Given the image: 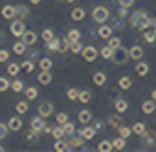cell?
<instances>
[{
    "mask_svg": "<svg viewBox=\"0 0 156 152\" xmlns=\"http://www.w3.org/2000/svg\"><path fill=\"white\" fill-rule=\"evenodd\" d=\"M151 26V17L145 9H138L130 15V28L134 29H147Z\"/></svg>",
    "mask_w": 156,
    "mask_h": 152,
    "instance_id": "cell-1",
    "label": "cell"
},
{
    "mask_svg": "<svg viewBox=\"0 0 156 152\" xmlns=\"http://www.w3.org/2000/svg\"><path fill=\"white\" fill-rule=\"evenodd\" d=\"M92 17H94V20H96V22H99V24H105V22L108 20L110 13H108V9H107V8H103V6H98V8H94V11H92Z\"/></svg>",
    "mask_w": 156,
    "mask_h": 152,
    "instance_id": "cell-2",
    "label": "cell"
},
{
    "mask_svg": "<svg viewBox=\"0 0 156 152\" xmlns=\"http://www.w3.org/2000/svg\"><path fill=\"white\" fill-rule=\"evenodd\" d=\"M129 57H130V55H129V50H125L123 46H118V48H114V55H112V60H114L116 64H125Z\"/></svg>",
    "mask_w": 156,
    "mask_h": 152,
    "instance_id": "cell-3",
    "label": "cell"
},
{
    "mask_svg": "<svg viewBox=\"0 0 156 152\" xmlns=\"http://www.w3.org/2000/svg\"><path fill=\"white\" fill-rule=\"evenodd\" d=\"M9 31H11V35H13V37H22V35H24V31H26V26H24L22 19H20V20H15V22H11V26H9Z\"/></svg>",
    "mask_w": 156,
    "mask_h": 152,
    "instance_id": "cell-4",
    "label": "cell"
},
{
    "mask_svg": "<svg viewBox=\"0 0 156 152\" xmlns=\"http://www.w3.org/2000/svg\"><path fill=\"white\" fill-rule=\"evenodd\" d=\"M83 59H85L87 62H94V60L98 59V50H96L94 46H85V48H83Z\"/></svg>",
    "mask_w": 156,
    "mask_h": 152,
    "instance_id": "cell-5",
    "label": "cell"
},
{
    "mask_svg": "<svg viewBox=\"0 0 156 152\" xmlns=\"http://www.w3.org/2000/svg\"><path fill=\"white\" fill-rule=\"evenodd\" d=\"M44 128H46V123H44L42 116L33 117V119H31V130H35V132H42Z\"/></svg>",
    "mask_w": 156,
    "mask_h": 152,
    "instance_id": "cell-6",
    "label": "cell"
},
{
    "mask_svg": "<svg viewBox=\"0 0 156 152\" xmlns=\"http://www.w3.org/2000/svg\"><path fill=\"white\" fill-rule=\"evenodd\" d=\"M51 112H53V105H51V103H42V105H39V116L48 117V116H51Z\"/></svg>",
    "mask_w": 156,
    "mask_h": 152,
    "instance_id": "cell-7",
    "label": "cell"
},
{
    "mask_svg": "<svg viewBox=\"0 0 156 152\" xmlns=\"http://www.w3.org/2000/svg\"><path fill=\"white\" fill-rule=\"evenodd\" d=\"M129 55H130V59L132 60H140L141 57H143V50H141V46H132L130 50H129Z\"/></svg>",
    "mask_w": 156,
    "mask_h": 152,
    "instance_id": "cell-8",
    "label": "cell"
},
{
    "mask_svg": "<svg viewBox=\"0 0 156 152\" xmlns=\"http://www.w3.org/2000/svg\"><path fill=\"white\" fill-rule=\"evenodd\" d=\"M22 40L28 44V46H33L35 42H37V35H35V31H24V35H22Z\"/></svg>",
    "mask_w": 156,
    "mask_h": 152,
    "instance_id": "cell-9",
    "label": "cell"
},
{
    "mask_svg": "<svg viewBox=\"0 0 156 152\" xmlns=\"http://www.w3.org/2000/svg\"><path fill=\"white\" fill-rule=\"evenodd\" d=\"M92 81H94L96 86H103V85L107 83V75H105L103 71H96V73H94V77H92Z\"/></svg>",
    "mask_w": 156,
    "mask_h": 152,
    "instance_id": "cell-10",
    "label": "cell"
},
{
    "mask_svg": "<svg viewBox=\"0 0 156 152\" xmlns=\"http://www.w3.org/2000/svg\"><path fill=\"white\" fill-rule=\"evenodd\" d=\"M2 17L4 19H13V17H17V9H15V6H4L2 8Z\"/></svg>",
    "mask_w": 156,
    "mask_h": 152,
    "instance_id": "cell-11",
    "label": "cell"
},
{
    "mask_svg": "<svg viewBox=\"0 0 156 152\" xmlns=\"http://www.w3.org/2000/svg\"><path fill=\"white\" fill-rule=\"evenodd\" d=\"M136 73L140 75V77H145V75L149 73V64L143 62V60H140V62L136 64Z\"/></svg>",
    "mask_w": 156,
    "mask_h": 152,
    "instance_id": "cell-12",
    "label": "cell"
},
{
    "mask_svg": "<svg viewBox=\"0 0 156 152\" xmlns=\"http://www.w3.org/2000/svg\"><path fill=\"white\" fill-rule=\"evenodd\" d=\"M77 134H81V136L88 141V139H92V137L96 136V128H92V126H85V128H81Z\"/></svg>",
    "mask_w": 156,
    "mask_h": 152,
    "instance_id": "cell-13",
    "label": "cell"
},
{
    "mask_svg": "<svg viewBox=\"0 0 156 152\" xmlns=\"http://www.w3.org/2000/svg\"><path fill=\"white\" fill-rule=\"evenodd\" d=\"M141 110H143V114H152V112L156 110V101H154V99L145 101V103L141 105Z\"/></svg>",
    "mask_w": 156,
    "mask_h": 152,
    "instance_id": "cell-14",
    "label": "cell"
},
{
    "mask_svg": "<svg viewBox=\"0 0 156 152\" xmlns=\"http://www.w3.org/2000/svg\"><path fill=\"white\" fill-rule=\"evenodd\" d=\"M141 137H143V143H145V145H151V147L156 145V132H152V130H151V132H145Z\"/></svg>",
    "mask_w": 156,
    "mask_h": 152,
    "instance_id": "cell-15",
    "label": "cell"
},
{
    "mask_svg": "<svg viewBox=\"0 0 156 152\" xmlns=\"http://www.w3.org/2000/svg\"><path fill=\"white\" fill-rule=\"evenodd\" d=\"M98 37H101V39H110V37H112V28H110V26H101V28L98 29Z\"/></svg>",
    "mask_w": 156,
    "mask_h": 152,
    "instance_id": "cell-16",
    "label": "cell"
},
{
    "mask_svg": "<svg viewBox=\"0 0 156 152\" xmlns=\"http://www.w3.org/2000/svg\"><path fill=\"white\" fill-rule=\"evenodd\" d=\"M61 42H62V40H59V39L53 37L50 42H46V50H50V51H59V50H61Z\"/></svg>",
    "mask_w": 156,
    "mask_h": 152,
    "instance_id": "cell-17",
    "label": "cell"
},
{
    "mask_svg": "<svg viewBox=\"0 0 156 152\" xmlns=\"http://www.w3.org/2000/svg\"><path fill=\"white\" fill-rule=\"evenodd\" d=\"M39 83H41V85H50V83H51L50 70H42V71H41V75H39Z\"/></svg>",
    "mask_w": 156,
    "mask_h": 152,
    "instance_id": "cell-18",
    "label": "cell"
},
{
    "mask_svg": "<svg viewBox=\"0 0 156 152\" xmlns=\"http://www.w3.org/2000/svg\"><path fill=\"white\" fill-rule=\"evenodd\" d=\"M85 141H87V139H85L81 134H77V136H73L68 143H70V147H75V148H77V147H83V143H85Z\"/></svg>",
    "mask_w": 156,
    "mask_h": 152,
    "instance_id": "cell-19",
    "label": "cell"
},
{
    "mask_svg": "<svg viewBox=\"0 0 156 152\" xmlns=\"http://www.w3.org/2000/svg\"><path fill=\"white\" fill-rule=\"evenodd\" d=\"M8 126H9V130H20L22 128V119H19V117H11L9 119V123H8Z\"/></svg>",
    "mask_w": 156,
    "mask_h": 152,
    "instance_id": "cell-20",
    "label": "cell"
},
{
    "mask_svg": "<svg viewBox=\"0 0 156 152\" xmlns=\"http://www.w3.org/2000/svg\"><path fill=\"white\" fill-rule=\"evenodd\" d=\"M26 46H28V44H26L24 40H19V42L13 44V51H15L17 55H22V53H26Z\"/></svg>",
    "mask_w": 156,
    "mask_h": 152,
    "instance_id": "cell-21",
    "label": "cell"
},
{
    "mask_svg": "<svg viewBox=\"0 0 156 152\" xmlns=\"http://www.w3.org/2000/svg\"><path fill=\"white\" fill-rule=\"evenodd\" d=\"M112 55H114V48H112V46H108V44H107V46H103V48H101V57H103L105 60L112 59Z\"/></svg>",
    "mask_w": 156,
    "mask_h": 152,
    "instance_id": "cell-22",
    "label": "cell"
},
{
    "mask_svg": "<svg viewBox=\"0 0 156 152\" xmlns=\"http://www.w3.org/2000/svg\"><path fill=\"white\" fill-rule=\"evenodd\" d=\"M98 150L99 152H110V150H114V145H112V141H101L99 145H98Z\"/></svg>",
    "mask_w": 156,
    "mask_h": 152,
    "instance_id": "cell-23",
    "label": "cell"
},
{
    "mask_svg": "<svg viewBox=\"0 0 156 152\" xmlns=\"http://www.w3.org/2000/svg\"><path fill=\"white\" fill-rule=\"evenodd\" d=\"M143 39L147 40V42H154L156 40V31L154 29H151V28H147V29H143Z\"/></svg>",
    "mask_w": 156,
    "mask_h": 152,
    "instance_id": "cell-24",
    "label": "cell"
},
{
    "mask_svg": "<svg viewBox=\"0 0 156 152\" xmlns=\"http://www.w3.org/2000/svg\"><path fill=\"white\" fill-rule=\"evenodd\" d=\"M118 85H119V88H121V90H129V88L132 86V79L125 75V77H121V79L118 81Z\"/></svg>",
    "mask_w": 156,
    "mask_h": 152,
    "instance_id": "cell-25",
    "label": "cell"
},
{
    "mask_svg": "<svg viewBox=\"0 0 156 152\" xmlns=\"http://www.w3.org/2000/svg\"><path fill=\"white\" fill-rule=\"evenodd\" d=\"M90 99H92V92H90V90H81V92H79V101H81L83 105L90 103Z\"/></svg>",
    "mask_w": 156,
    "mask_h": 152,
    "instance_id": "cell-26",
    "label": "cell"
},
{
    "mask_svg": "<svg viewBox=\"0 0 156 152\" xmlns=\"http://www.w3.org/2000/svg\"><path fill=\"white\" fill-rule=\"evenodd\" d=\"M53 148H55L57 152H64V150H70V143H64L62 139H57L55 145H53Z\"/></svg>",
    "mask_w": 156,
    "mask_h": 152,
    "instance_id": "cell-27",
    "label": "cell"
},
{
    "mask_svg": "<svg viewBox=\"0 0 156 152\" xmlns=\"http://www.w3.org/2000/svg\"><path fill=\"white\" fill-rule=\"evenodd\" d=\"M72 19H73V20H83V19H85V9H83V8L72 9Z\"/></svg>",
    "mask_w": 156,
    "mask_h": 152,
    "instance_id": "cell-28",
    "label": "cell"
},
{
    "mask_svg": "<svg viewBox=\"0 0 156 152\" xmlns=\"http://www.w3.org/2000/svg\"><path fill=\"white\" fill-rule=\"evenodd\" d=\"M77 117H79V121H81L83 125H87L88 121H92V114H90L88 110H81V112H79V116H77Z\"/></svg>",
    "mask_w": 156,
    "mask_h": 152,
    "instance_id": "cell-29",
    "label": "cell"
},
{
    "mask_svg": "<svg viewBox=\"0 0 156 152\" xmlns=\"http://www.w3.org/2000/svg\"><path fill=\"white\" fill-rule=\"evenodd\" d=\"M68 39H70V42H77L81 39V33H79V29H68V35H66Z\"/></svg>",
    "mask_w": 156,
    "mask_h": 152,
    "instance_id": "cell-30",
    "label": "cell"
},
{
    "mask_svg": "<svg viewBox=\"0 0 156 152\" xmlns=\"http://www.w3.org/2000/svg\"><path fill=\"white\" fill-rule=\"evenodd\" d=\"M15 9H17V17H19V19H26V17L30 15V9H28L26 6H17Z\"/></svg>",
    "mask_w": 156,
    "mask_h": 152,
    "instance_id": "cell-31",
    "label": "cell"
},
{
    "mask_svg": "<svg viewBox=\"0 0 156 152\" xmlns=\"http://www.w3.org/2000/svg\"><path fill=\"white\" fill-rule=\"evenodd\" d=\"M24 92H26V99H28V101H33V99H35V97L39 95V92H37V88H33V86H30V88H26Z\"/></svg>",
    "mask_w": 156,
    "mask_h": 152,
    "instance_id": "cell-32",
    "label": "cell"
},
{
    "mask_svg": "<svg viewBox=\"0 0 156 152\" xmlns=\"http://www.w3.org/2000/svg\"><path fill=\"white\" fill-rule=\"evenodd\" d=\"M112 145H114V150H123L125 148V137H116L114 141H112Z\"/></svg>",
    "mask_w": 156,
    "mask_h": 152,
    "instance_id": "cell-33",
    "label": "cell"
},
{
    "mask_svg": "<svg viewBox=\"0 0 156 152\" xmlns=\"http://www.w3.org/2000/svg\"><path fill=\"white\" fill-rule=\"evenodd\" d=\"M114 106H116V112H119V114H121V112H125V110L129 108V105H127V101H123V99H118Z\"/></svg>",
    "mask_w": 156,
    "mask_h": 152,
    "instance_id": "cell-34",
    "label": "cell"
},
{
    "mask_svg": "<svg viewBox=\"0 0 156 152\" xmlns=\"http://www.w3.org/2000/svg\"><path fill=\"white\" fill-rule=\"evenodd\" d=\"M108 126H112V128H119V126H121V119H119L118 116H110V117H108Z\"/></svg>",
    "mask_w": 156,
    "mask_h": 152,
    "instance_id": "cell-35",
    "label": "cell"
},
{
    "mask_svg": "<svg viewBox=\"0 0 156 152\" xmlns=\"http://www.w3.org/2000/svg\"><path fill=\"white\" fill-rule=\"evenodd\" d=\"M132 132H134V134H138V136H143L147 130H145V125H143V123H134Z\"/></svg>",
    "mask_w": 156,
    "mask_h": 152,
    "instance_id": "cell-36",
    "label": "cell"
},
{
    "mask_svg": "<svg viewBox=\"0 0 156 152\" xmlns=\"http://www.w3.org/2000/svg\"><path fill=\"white\" fill-rule=\"evenodd\" d=\"M70 51L73 53V55H77V53H83V44L77 40V42H72V48H70Z\"/></svg>",
    "mask_w": 156,
    "mask_h": 152,
    "instance_id": "cell-37",
    "label": "cell"
},
{
    "mask_svg": "<svg viewBox=\"0 0 156 152\" xmlns=\"http://www.w3.org/2000/svg\"><path fill=\"white\" fill-rule=\"evenodd\" d=\"M11 88H13V92H22L24 90V83L20 79H15V81H11Z\"/></svg>",
    "mask_w": 156,
    "mask_h": 152,
    "instance_id": "cell-38",
    "label": "cell"
},
{
    "mask_svg": "<svg viewBox=\"0 0 156 152\" xmlns=\"http://www.w3.org/2000/svg\"><path fill=\"white\" fill-rule=\"evenodd\" d=\"M66 95H68L70 101H75V99H79V90H77V88H68Z\"/></svg>",
    "mask_w": 156,
    "mask_h": 152,
    "instance_id": "cell-39",
    "label": "cell"
},
{
    "mask_svg": "<svg viewBox=\"0 0 156 152\" xmlns=\"http://www.w3.org/2000/svg\"><path fill=\"white\" fill-rule=\"evenodd\" d=\"M70 48H72V42H70V39H68V37H64V39H62V42H61V50H59V51H61V53H64V51H68Z\"/></svg>",
    "mask_w": 156,
    "mask_h": 152,
    "instance_id": "cell-40",
    "label": "cell"
},
{
    "mask_svg": "<svg viewBox=\"0 0 156 152\" xmlns=\"http://www.w3.org/2000/svg\"><path fill=\"white\" fill-rule=\"evenodd\" d=\"M51 136H53L55 139H62V136H64V126H55L53 132H51Z\"/></svg>",
    "mask_w": 156,
    "mask_h": 152,
    "instance_id": "cell-41",
    "label": "cell"
},
{
    "mask_svg": "<svg viewBox=\"0 0 156 152\" xmlns=\"http://www.w3.org/2000/svg\"><path fill=\"white\" fill-rule=\"evenodd\" d=\"M39 66H41V70H51V66H53V62H51L50 59H41V62H39Z\"/></svg>",
    "mask_w": 156,
    "mask_h": 152,
    "instance_id": "cell-42",
    "label": "cell"
},
{
    "mask_svg": "<svg viewBox=\"0 0 156 152\" xmlns=\"http://www.w3.org/2000/svg\"><path fill=\"white\" fill-rule=\"evenodd\" d=\"M130 134H132V128H129V126H125V125H121V126H119V136H121V137H125V139H127Z\"/></svg>",
    "mask_w": 156,
    "mask_h": 152,
    "instance_id": "cell-43",
    "label": "cell"
},
{
    "mask_svg": "<svg viewBox=\"0 0 156 152\" xmlns=\"http://www.w3.org/2000/svg\"><path fill=\"white\" fill-rule=\"evenodd\" d=\"M8 88H11V83L6 77H0V92H6Z\"/></svg>",
    "mask_w": 156,
    "mask_h": 152,
    "instance_id": "cell-44",
    "label": "cell"
},
{
    "mask_svg": "<svg viewBox=\"0 0 156 152\" xmlns=\"http://www.w3.org/2000/svg\"><path fill=\"white\" fill-rule=\"evenodd\" d=\"M20 68H22V66H19V64H15V62H11V64L8 66V73H9V75H17Z\"/></svg>",
    "mask_w": 156,
    "mask_h": 152,
    "instance_id": "cell-45",
    "label": "cell"
},
{
    "mask_svg": "<svg viewBox=\"0 0 156 152\" xmlns=\"http://www.w3.org/2000/svg\"><path fill=\"white\" fill-rule=\"evenodd\" d=\"M15 108H17L19 114H26V112H28V103H26V101H20V103H17Z\"/></svg>",
    "mask_w": 156,
    "mask_h": 152,
    "instance_id": "cell-46",
    "label": "cell"
},
{
    "mask_svg": "<svg viewBox=\"0 0 156 152\" xmlns=\"http://www.w3.org/2000/svg\"><path fill=\"white\" fill-rule=\"evenodd\" d=\"M33 68H35V64H33L31 60H24V62H22V70H24V71L31 73V71H33Z\"/></svg>",
    "mask_w": 156,
    "mask_h": 152,
    "instance_id": "cell-47",
    "label": "cell"
},
{
    "mask_svg": "<svg viewBox=\"0 0 156 152\" xmlns=\"http://www.w3.org/2000/svg\"><path fill=\"white\" fill-rule=\"evenodd\" d=\"M42 39H44V42H50V40H51V39H53V31H51V29H48V28H46V29H44V31H42Z\"/></svg>",
    "mask_w": 156,
    "mask_h": 152,
    "instance_id": "cell-48",
    "label": "cell"
},
{
    "mask_svg": "<svg viewBox=\"0 0 156 152\" xmlns=\"http://www.w3.org/2000/svg\"><path fill=\"white\" fill-rule=\"evenodd\" d=\"M62 126H64V134H66V136H72V134H73V130H75L73 123H64Z\"/></svg>",
    "mask_w": 156,
    "mask_h": 152,
    "instance_id": "cell-49",
    "label": "cell"
},
{
    "mask_svg": "<svg viewBox=\"0 0 156 152\" xmlns=\"http://www.w3.org/2000/svg\"><path fill=\"white\" fill-rule=\"evenodd\" d=\"M57 123H59V125H64V123H68V116H66L64 112H59V114H57Z\"/></svg>",
    "mask_w": 156,
    "mask_h": 152,
    "instance_id": "cell-50",
    "label": "cell"
},
{
    "mask_svg": "<svg viewBox=\"0 0 156 152\" xmlns=\"http://www.w3.org/2000/svg\"><path fill=\"white\" fill-rule=\"evenodd\" d=\"M8 130H9V126H6L4 123H0V139H4L8 136Z\"/></svg>",
    "mask_w": 156,
    "mask_h": 152,
    "instance_id": "cell-51",
    "label": "cell"
},
{
    "mask_svg": "<svg viewBox=\"0 0 156 152\" xmlns=\"http://www.w3.org/2000/svg\"><path fill=\"white\" fill-rule=\"evenodd\" d=\"M119 44H121V40H119L118 37H110V39H108V46H112V48H118Z\"/></svg>",
    "mask_w": 156,
    "mask_h": 152,
    "instance_id": "cell-52",
    "label": "cell"
},
{
    "mask_svg": "<svg viewBox=\"0 0 156 152\" xmlns=\"http://www.w3.org/2000/svg\"><path fill=\"white\" fill-rule=\"evenodd\" d=\"M37 139H39V137H37V132L31 130V132L28 134V141H30V143H37Z\"/></svg>",
    "mask_w": 156,
    "mask_h": 152,
    "instance_id": "cell-53",
    "label": "cell"
},
{
    "mask_svg": "<svg viewBox=\"0 0 156 152\" xmlns=\"http://www.w3.org/2000/svg\"><path fill=\"white\" fill-rule=\"evenodd\" d=\"M8 57H9V51L8 50H0V62L8 60Z\"/></svg>",
    "mask_w": 156,
    "mask_h": 152,
    "instance_id": "cell-54",
    "label": "cell"
},
{
    "mask_svg": "<svg viewBox=\"0 0 156 152\" xmlns=\"http://www.w3.org/2000/svg\"><path fill=\"white\" fill-rule=\"evenodd\" d=\"M134 4V0H119V6H125V8H130Z\"/></svg>",
    "mask_w": 156,
    "mask_h": 152,
    "instance_id": "cell-55",
    "label": "cell"
},
{
    "mask_svg": "<svg viewBox=\"0 0 156 152\" xmlns=\"http://www.w3.org/2000/svg\"><path fill=\"white\" fill-rule=\"evenodd\" d=\"M127 9H129V8H125V6H119V9H118V15H119V17H127Z\"/></svg>",
    "mask_w": 156,
    "mask_h": 152,
    "instance_id": "cell-56",
    "label": "cell"
},
{
    "mask_svg": "<svg viewBox=\"0 0 156 152\" xmlns=\"http://www.w3.org/2000/svg\"><path fill=\"white\" fill-rule=\"evenodd\" d=\"M149 28L156 31V19H151V26H149Z\"/></svg>",
    "mask_w": 156,
    "mask_h": 152,
    "instance_id": "cell-57",
    "label": "cell"
},
{
    "mask_svg": "<svg viewBox=\"0 0 156 152\" xmlns=\"http://www.w3.org/2000/svg\"><path fill=\"white\" fill-rule=\"evenodd\" d=\"M44 132H46V134H51V132H53V128H51V126H48V125H46V128H44Z\"/></svg>",
    "mask_w": 156,
    "mask_h": 152,
    "instance_id": "cell-58",
    "label": "cell"
},
{
    "mask_svg": "<svg viewBox=\"0 0 156 152\" xmlns=\"http://www.w3.org/2000/svg\"><path fill=\"white\" fill-rule=\"evenodd\" d=\"M99 128H103V123H101V121L96 123V130H99Z\"/></svg>",
    "mask_w": 156,
    "mask_h": 152,
    "instance_id": "cell-59",
    "label": "cell"
},
{
    "mask_svg": "<svg viewBox=\"0 0 156 152\" xmlns=\"http://www.w3.org/2000/svg\"><path fill=\"white\" fill-rule=\"evenodd\" d=\"M151 95H152V99L156 101V90H152V94H151Z\"/></svg>",
    "mask_w": 156,
    "mask_h": 152,
    "instance_id": "cell-60",
    "label": "cell"
},
{
    "mask_svg": "<svg viewBox=\"0 0 156 152\" xmlns=\"http://www.w3.org/2000/svg\"><path fill=\"white\" fill-rule=\"evenodd\" d=\"M31 4H41V0H30Z\"/></svg>",
    "mask_w": 156,
    "mask_h": 152,
    "instance_id": "cell-61",
    "label": "cell"
},
{
    "mask_svg": "<svg viewBox=\"0 0 156 152\" xmlns=\"http://www.w3.org/2000/svg\"><path fill=\"white\" fill-rule=\"evenodd\" d=\"M59 2H66V4H70V2H73V0H59Z\"/></svg>",
    "mask_w": 156,
    "mask_h": 152,
    "instance_id": "cell-62",
    "label": "cell"
},
{
    "mask_svg": "<svg viewBox=\"0 0 156 152\" xmlns=\"http://www.w3.org/2000/svg\"><path fill=\"white\" fill-rule=\"evenodd\" d=\"M2 150H4V147H0V152H2Z\"/></svg>",
    "mask_w": 156,
    "mask_h": 152,
    "instance_id": "cell-63",
    "label": "cell"
},
{
    "mask_svg": "<svg viewBox=\"0 0 156 152\" xmlns=\"http://www.w3.org/2000/svg\"><path fill=\"white\" fill-rule=\"evenodd\" d=\"M0 39H2V35H0Z\"/></svg>",
    "mask_w": 156,
    "mask_h": 152,
    "instance_id": "cell-64",
    "label": "cell"
}]
</instances>
